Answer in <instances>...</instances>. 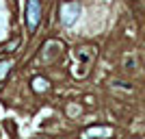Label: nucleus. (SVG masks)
I'll use <instances>...</instances> for the list:
<instances>
[{
    "mask_svg": "<svg viewBox=\"0 0 145 139\" xmlns=\"http://www.w3.org/2000/svg\"><path fill=\"white\" fill-rule=\"evenodd\" d=\"M39 22H41V0H28L26 2V26L30 33H35Z\"/></svg>",
    "mask_w": 145,
    "mask_h": 139,
    "instance_id": "obj_1",
    "label": "nucleus"
},
{
    "mask_svg": "<svg viewBox=\"0 0 145 139\" xmlns=\"http://www.w3.org/2000/svg\"><path fill=\"white\" fill-rule=\"evenodd\" d=\"M33 89L35 91H46L48 89V80L46 78H35L33 80Z\"/></svg>",
    "mask_w": 145,
    "mask_h": 139,
    "instance_id": "obj_2",
    "label": "nucleus"
},
{
    "mask_svg": "<svg viewBox=\"0 0 145 139\" xmlns=\"http://www.w3.org/2000/svg\"><path fill=\"white\" fill-rule=\"evenodd\" d=\"M18 46H20V39H11V42L7 43V46H5L2 50H5V52H13V50L18 48Z\"/></svg>",
    "mask_w": 145,
    "mask_h": 139,
    "instance_id": "obj_3",
    "label": "nucleus"
},
{
    "mask_svg": "<svg viewBox=\"0 0 145 139\" xmlns=\"http://www.w3.org/2000/svg\"><path fill=\"white\" fill-rule=\"evenodd\" d=\"M9 67H11V61H2V63H0V78H5V76H7Z\"/></svg>",
    "mask_w": 145,
    "mask_h": 139,
    "instance_id": "obj_4",
    "label": "nucleus"
}]
</instances>
